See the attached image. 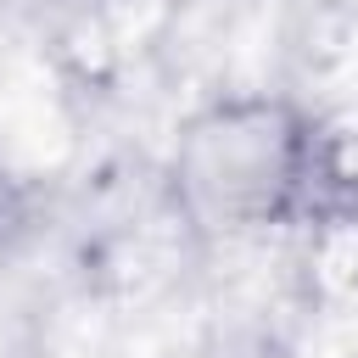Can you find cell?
<instances>
[{"instance_id": "obj_1", "label": "cell", "mask_w": 358, "mask_h": 358, "mask_svg": "<svg viewBox=\"0 0 358 358\" xmlns=\"http://www.w3.org/2000/svg\"><path fill=\"white\" fill-rule=\"evenodd\" d=\"M324 117L280 90H229L201 101L162 162L179 224L201 241H252L319 213Z\"/></svg>"}]
</instances>
